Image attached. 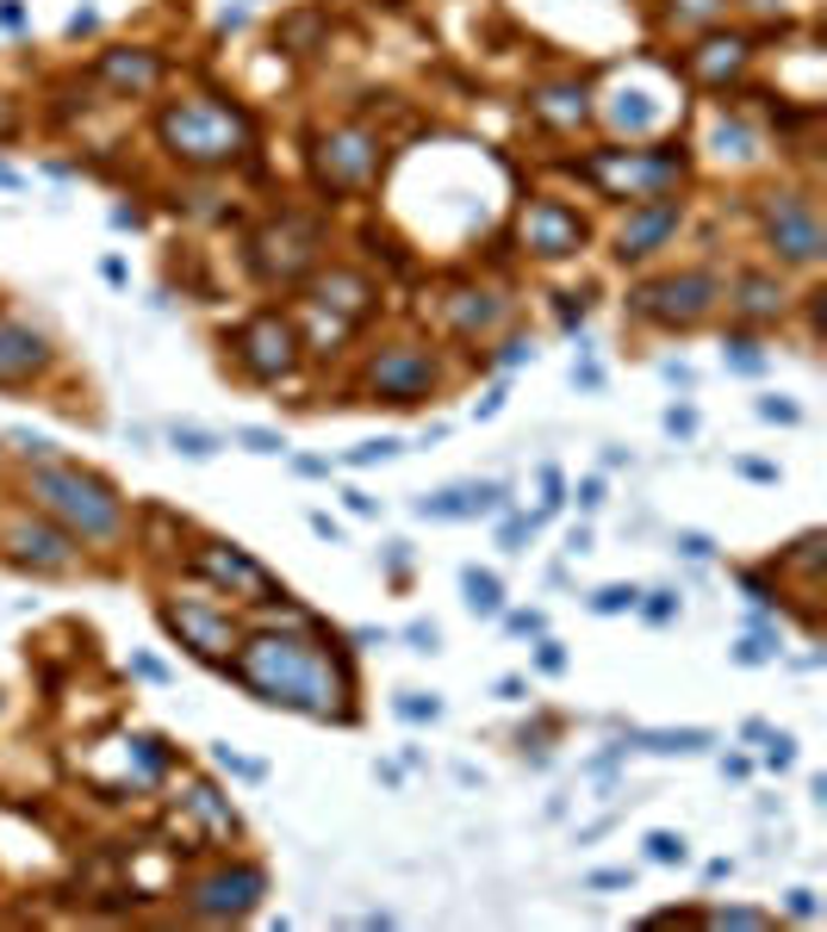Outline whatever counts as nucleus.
<instances>
[{"instance_id": "f257e3e1", "label": "nucleus", "mask_w": 827, "mask_h": 932, "mask_svg": "<svg viewBox=\"0 0 827 932\" xmlns=\"http://www.w3.org/2000/svg\"><path fill=\"white\" fill-rule=\"evenodd\" d=\"M225 671L274 709H292L311 722H355V671L343 647H330L318 634H255L231 647Z\"/></svg>"}, {"instance_id": "f03ea898", "label": "nucleus", "mask_w": 827, "mask_h": 932, "mask_svg": "<svg viewBox=\"0 0 827 932\" xmlns=\"http://www.w3.org/2000/svg\"><path fill=\"white\" fill-rule=\"evenodd\" d=\"M25 497H32V510H44L62 534H76V541L113 548L118 534H125V497L100 473H88V467L38 460V467L25 473Z\"/></svg>"}, {"instance_id": "7ed1b4c3", "label": "nucleus", "mask_w": 827, "mask_h": 932, "mask_svg": "<svg viewBox=\"0 0 827 932\" xmlns=\"http://www.w3.org/2000/svg\"><path fill=\"white\" fill-rule=\"evenodd\" d=\"M156 137H162V150L174 156V162H187V169H231L237 156L255 143V125L243 106H225V100H174V106H162V118H156Z\"/></svg>"}, {"instance_id": "20e7f679", "label": "nucleus", "mask_w": 827, "mask_h": 932, "mask_svg": "<svg viewBox=\"0 0 827 932\" xmlns=\"http://www.w3.org/2000/svg\"><path fill=\"white\" fill-rule=\"evenodd\" d=\"M715 274H703V267H685V274H666V280H647L629 292V311L635 318H647V324H666V330H691L703 324L715 311Z\"/></svg>"}, {"instance_id": "39448f33", "label": "nucleus", "mask_w": 827, "mask_h": 932, "mask_svg": "<svg viewBox=\"0 0 827 932\" xmlns=\"http://www.w3.org/2000/svg\"><path fill=\"white\" fill-rule=\"evenodd\" d=\"M678 174H685V150H597L591 156V181L622 193V199H666Z\"/></svg>"}, {"instance_id": "423d86ee", "label": "nucleus", "mask_w": 827, "mask_h": 932, "mask_svg": "<svg viewBox=\"0 0 827 932\" xmlns=\"http://www.w3.org/2000/svg\"><path fill=\"white\" fill-rule=\"evenodd\" d=\"M187 901L181 908L193 913V920H250L255 901L268 895V876L255 871V864H218V871H206L199 883H187Z\"/></svg>"}, {"instance_id": "0eeeda50", "label": "nucleus", "mask_w": 827, "mask_h": 932, "mask_svg": "<svg viewBox=\"0 0 827 932\" xmlns=\"http://www.w3.org/2000/svg\"><path fill=\"white\" fill-rule=\"evenodd\" d=\"M311 162H318L324 193H361V187H374V174H380V137H367L361 125H336V131L318 137Z\"/></svg>"}, {"instance_id": "6e6552de", "label": "nucleus", "mask_w": 827, "mask_h": 932, "mask_svg": "<svg viewBox=\"0 0 827 932\" xmlns=\"http://www.w3.org/2000/svg\"><path fill=\"white\" fill-rule=\"evenodd\" d=\"M237 348V367L250 373V380H287L292 367H299V336H292V324L280 318V311H255L250 324L231 336Z\"/></svg>"}, {"instance_id": "1a4fd4ad", "label": "nucleus", "mask_w": 827, "mask_h": 932, "mask_svg": "<svg viewBox=\"0 0 827 932\" xmlns=\"http://www.w3.org/2000/svg\"><path fill=\"white\" fill-rule=\"evenodd\" d=\"M318 243H324V237H318V225H311V218H274V225H262L255 230V274H262V280H299V274H306L311 262H318Z\"/></svg>"}, {"instance_id": "9d476101", "label": "nucleus", "mask_w": 827, "mask_h": 932, "mask_svg": "<svg viewBox=\"0 0 827 932\" xmlns=\"http://www.w3.org/2000/svg\"><path fill=\"white\" fill-rule=\"evenodd\" d=\"M162 622H169L174 641H181L193 659H206V666H225L231 647H237L231 615L213 609V603H199V597H169V603H162Z\"/></svg>"}, {"instance_id": "9b49d317", "label": "nucleus", "mask_w": 827, "mask_h": 932, "mask_svg": "<svg viewBox=\"0 0 827 932\" xmlns=\"http://www.w3.org/2000/svg\"><path fill=\"white\" fill-rule=\"evenodd\" d=\"M766 243L778 249V262L790 267H815L822 262V218H815V206H808L803 193H771V206H766Z\"/></svg>"}, {"instance_id": "f8f14e48", "label": "nucleus", "mask_w": 827, "mask_h": 932, "mask_svg": "<svg viewBox=\"0 0 827 932\" xmlns=\"http://www.w3.org/2000/svg\"><path fill=\"white\" fill-rule=\"evenodd\" d=\"M0 548H7V560L13 566H25V572H69L76 566V534H62L50 516H13L7 529H0Z\"/></svg>"}, {"instance_id": "ddd939ff", "label": "nucleus", "mask_w": 827, "mask_h": 932, "mask_svg": "<svg viewBox=\"0 0 827 932\" xmlns=\"http://www.w3.org/2000/svg\"><path fill=\"white\" fill-rule=\"evenodd\" d=\"M429 386H436V361L417 343H392L367 361V392H380L386 404H417L429 399Z\"/></svg>"}, {"instance_id": "4468645a", "label": "nucleus", "mask_w": 827, "mask_h": 932, "mask_svg": "<svg viewBox=\"0 0 827 932\" xmlns=\"http://www.w3.org/2000/svg\"><path fill=\"white\" fill-rule=\"evenodd\" d=\"M193 572H199V578H213V585H225V590H237V597H250V603H274V597H287V590H274L268 572L255 566L243 548H231V541H199Z\"/></svg>"}, {"instance_id": "2eb2a0df", "label": "nucleus", "mask_w": 827, "mask_h": 932, "mask_svg": "<svg viewBox=\"0 0 827 932\" xmlns=\"http://www.w3.org/2000/svg\"><path fill=\"white\" fill-rule=\"evenodd\" d=\"M522 243L541 262H560V255H578L585 249V218H578L566 199H529L522 206Z\"/></svg>"}, {"instance_id": "dca6fc26", "label": "nucleus", "mask_w": 827, "mask_h": 932, "mask_svg": "<svg viewBox=\"0 0 827 932\" xmlns=\"http://www.w3.org/2000/svg\"><path fill=\"white\" fill-rule=\"evenodd\" d=\"M44 367H50V343H44V330L13 324V318H0V386H25V380H38Z\"/></svg>"}, {"instance_id": "f3484780", "label": "nucleus", "mask_w": 827, "mask_h": 932, "mask_svg": "<svg viewBox=\"0 0 827 932\" xmlns=\"http://www.w3.org/2000/svg\"><path fill=\"white\" fill-rule=\"evenodd\" d=\"M678 218H685V206L678 199H641L635 211H629V225H622V262H641V255H654L666 237L678 230Z\"/></svg>"}, {"instance_id": "a211bd4d", "label": "nucleus", "mask_w": 827, "mask_h": 932, "mask_svg": "<svg viewBox=\"0 0 827 932\" xmlns=\"http://www.w3.org/2000/svg\"><path fill=\"white\" fill-rule=\"evenodd\" d=\"M498 504H504V485H448L436 497H417V516L448 522V516H492Z\"/></svg>"}, {"instance_id": "6ab92c4d", "label": "nucleus", "mask_w": 827, "mask_h": 932, "mask_svg": "<svg viewBox=\"0 0 827 932\" xmlns=\"http://www.w3.org/2000/svg\"><path fill=\"white\" fill-rule=\"evenodd\" d=\"M100 81L118 88V94H150L162 81V62H156V50H106L100 57Z\"/></svg>"}, {"instance_id": "aec40b11", "label": "nucleus", "mask_w": 827, "mask_h": 932, "mask_svg": "<svg viewBox=\"0 0 827 932\" xmlns=\"http://www.w3.org/2000/svg\"><path fill=\"white\" fill-rule=\"evenodd\" d=\"M784 280H771V274H740L734 280V311L747 318V324H771V318H784Z\"/></svg>"}, {"instance_id": "412c9836", "label": "nucleus", "mask_w": 827, "mask_h": 932, "mask_svg": "<svg viewBox=\"0 0 827 932\" xmlns=\"http://www.w3.org/2000/svg\"><path fill=\"white\" fill-rule=\"evenodd\" d=\"M541 118H554V125H585V88L578 81H554V88H536V100H529Z\"/></svg>"}, {"instance_id": "4be33fe9", "label": "nucleus", "mask_w": 827, "mask_h": 932, "mask_svg": "<svg viewBox=\"0 0 827 932\" xmlns=\"http://www.w3.org/2000/svg\"><path fill=\"white\" fill-rule=\"evenodd\" d=\"M181 802H187V815L206 820V833H218V839H231V833H237V808L218 796L213 783H187V796H181Z\"/></svg>"}, {"instance_id": "5701e85b", "label": "nucleus", "mask_w": 827, "mask_h": 932, "mask_svg": "<svg viewBox=\"0 0 827 932\" xmlns=\"http://www.w3.org/2000/svg\"><path fill=\"white\" fill-rule=\"evenodd\" d=\"M747 50H753L747 38H710V44H703V50L691 57V69H697L703 81H728L734 69L747 62Z\"/></svg>"}, {"instance_id": "b1692460", "label": "nucleus", "mask_w": 827, "mask_h": 932, "mask_svg": "<svg viewBox=\"0 0 827 932\" xmlns=\"http://www.w3.org/2000/svg\"><path fill=\"white\" fill-rule=\"evenodd\" d=\"M318 292H324L318 304H336V311H348V318H361L367 299H374V286H367L361 274H343V267H336V274H330V280L318 286Z\"/></svg>"}, {"instance_id": "393cba45", "label": "nucleus", "mask_w": 827, "mask_h": 932, "mask_svg": "<svg viewBox=\"0 0 827 932\" xmlns=\"http://www.w3.org/2000/svg\"><path fill=\"white\" fill-rule=\"evenodd\" d=\"M635 746H647V752H710V734H703V727H659V734H635Z\"/></svg>"}, {"instance_id": "a878e982", "label": "nucleus", "mask_w": 827, "mask_h": 932, "mask_svg": "<svg viewBox=\"0 0 827 932\" xmlns=\"http://www.w3.org/2000/svg\"><path fill=\"white\" fill-rule=\"evenodd\" d=\"M504 318V304L492 299V292H461V304H455V324L473 336V330H492Z\"/></svg>"}, {"instance_id": "bb28decb", "label": "nucleus", "mask_w": 827, "mask_h": 932, "mask_svg": "<svg viewBox=\"0 0 827 932\" xmlns=\"http://www.w3.org/2000/svg\"><path fill=\"white\" fill-rule=\"evenodd\" d=\"M461 590H467V609H480V615H498V603H504V585L492 578V572L467 566V572H461Z\"/></svg>"}, {"instance_id": "cd10ccee", "label": "nucleus", "mask_w": 827, "mask_h": 932, "mask_svg": "<svg viewBox=\"0 0 827 932\" xmlns=\"http://www.w3.org/2000/svg\"><path fill=\"white\" fill-rule=\"evenodd\" d=\"M169 441H174V455H187V460H213L218 455V436L213 429H193V423H174Z\"/></svg>"}, {"instance_id": "c85d7f7f", "label": "nucleus", "mask_w": 827, "mask_h": 932, "mask_svg": "<svg viewBox=\"0 0 827 932\" xmlns=\"http://www.w3.org/2000/svg\"><path fill=\"white\" fill-rule=\"evenodd\" d=\"M728 13V0H673V20L678 25H710Z\"/></svg>"}, {"instance_id": "c756f323", "label": "nucleus", "mask_w": 827, "mask_h": 932, "mask_svg": "<svg viewBox=\"0 0 827 932\" xmlns=\"http://www.w3.org/2000/svg\"><path fill=\"white\" fill-rule=\"evenodd\" d=\"M635 603H641V590H635V585H604V590L591 597L597 615H622V609H635Z\"/></svg>"}, {"instance_id": "7c9ffc66", "label": "nucleus", "mask_w": 827, "mask_h": 932, "mask_svg": "<svg viewBox=\"0 0 827 932\" xmlns=\"http://www.w3.org/2000/svg\"><path fill=\"white\" fill-rule=\"evenodd\" d=\"M647 858H654V864H685V839L678 833H647Z\"/></svg>"}, {"instance_id": "2f4dec72", "label": "nucleus", "mask_w": 827, "mask_h": 932, "mask_svg": "<svg viewBox=\"0 0 827 932\" xmlns=\"http://www.w3.org/2000/svg\"><path fill=\"white\" fill-rule=\"evenodd\" d=\"M318 25H324V13H299V20L280 25V38H287V44H311V38H318Z\"/></svg>"}, {"instance_id": "473e14b6", "label": "nucleus", "mask_w": 827, "mask_h": 932, "mask_svg": "<svg viewBox=\"0 0 827 932\" xmlns=\"http://www.w3.org/2000/svg\"><path fill=\"white\" fill-rule=\"evenodd\" d=\"M237 441H243L250 455H280V448H287V441L274 436V429H237Z\"/></svg>"}, {"instance_id": "72a5a7b5", "label": "nucleus", "mask_w": 827, "mask_h": 932, "mask_svg": "<svg viewBox=\"0 0 827 932\" xmlns=\"http://www.w3.org/2000/svg\"><path fill=\"white\" fill-rule=\"evenodd\" d=\"M218 764H225L231 778H250V783H262V778H268V771H262V764H255V759H237L231 746H218Z\"/></svg>"}, {"instance_id": "f704fd0d", "label": "nucleus", "mask_w": 827, "mask_h": 932, "mask_svg": "<svg viewBox=\"0 0 827 932\" xmlns=\"http://www.w3.org/2000/svg\"><path fill=\"white\" fill-rule=\"evenodd\" d=\"M399 715H411V722H436V715H443V703H436V697H417V690H411V697L399 703Z\"/></svg>"}, {"instance_id": "c9c22d12", "label": "nucleus", "mask_w": 827, "mask_h": 932, "mask_svg": "<svg viewBox=\"0 0 827 932\" xmlns=\"http://www.w3.org/2000/svg\"><path fill=\"white\" fill-rule=\"evenodd\" d=\"M399 455V441H361L355 455H348V467H374V460H392Z\"/></svg>"}, {"instance_id": "e433bc0d", "label": "nucleus", "mask_w": 827, "mask_h": 932, "mask_svg": "<svg viewBox=\"0 0 827 932\" xmlns=\"http://www.w3.org/2000/svg\"><path fill=\"white\" fill-rule=\"evenodd\" d=\"M710 927H766V913H753V908H722V913H710Z\"/></svg>"}, {"instance_id": "4c0bfd02", "label": "nucleus", "mask_w": 827, "mask_h": 932, "mask_svg": "<svg viewBox=\"0 0 827 932\" xmlns=\"http://www.w3.org/2000/svg\"><path fill=\"white\" fill-rule=\"evenodd\" d=\"M673 548H678V553H691V560H710V553H715V541H710V534H697V529H685V534L673 541Z\"/></svg>"}, {"instance_id": "58836bf2", "label": "nucleus", "mask_w": 827, "mask_h": 932, "mask_svg": "<svg viewBox=\"0 0 827 932\" xmlns=\"http://www.w3.org/2000/svg\"><path fill=\"white\" fill-rule=\"evenodd\" d=\"M529 534H536V516H529V522H522V516H510V522H504V548L522 553V541H529Z\"/></svg>"}, {"instance_id": "ea45409f", "label": "nucleus", "mask_w": 827, "mask_h": 932, "mask_svg": "<svg viewBox=\"0 0 827 932\" xmlns=\"http://www.w3.org/2000/svg\"><path fill=\"white\" fill-rule=\"evenodd\" d=\"M678 615V597L673 590H654V603H647V622H673Z\"/></svg>"}, {"instance_id": "a19ab883", "label": "nucleus", "mask_w": 827, "mask_h": 932, "mask_svg": "<svg viewBox=\"0 0 827 932\" xmlns=\"http://www.w3.org/2000/svg\"><path fill=\"white\" fill-rule=\"evenodd\" d=\"M404 641H411L417 653H436V622H411V629H404Z\"/></svg>"}, {"instance_id": "79ce46f5", "label": "nucleus", "mask_w": 827, "mask_h": 932, "mask_svg": "<svg viewBox=\"0 0 827 932\" xmlns=\"http://www.w3.org/2000/svg\"><path fill=\"white\" fill-rule=\"evenodd\" d=\"M771 641H740V647H734V659H740V666H759V659H771Z\"/></svg>"}, {"instance_id": "37998d69", "label": "nucleus", "mask_w": 827, "mask_h": 932, "mask_svg": "<svg viewBox=\"0 0 827 932\" xmlns=\"http://www.w3.org/2000/svg\"><path fill=\"white\" fill-rule=\"evenodd\" d=\"M759 417H771V423H796L803 411H796V404H778V399H766V404H759Z\"/></svg>"}, {"instance_id": "c03bdc74", "label": "nucleus", "mask_w": 827, "mask_h": 932, "mask_svg": "<svg viewBox=\"0 0 827 932\" xmlns=\"http://www.w3.org/2000/svg\"><path fill=\"white\" fill-rule=\"evenodd\" d=\"M597 504H604V479H585L578 485V510H597Z\"/></svg>"}, {"instance_id": "a18cd8bd", "label": "nucleus", "mask_w": 827, "mask_h": 932, "mask_svg": "<svg viewBox=\"0 0 827 932\" xmlns=\"http://www.w3.org/2000/svg\"><path fill=\"white\" fill-rule=\"evenodd\" d=\"M666 429H673V436H691L697 417H691V411H666Z\"/></svg>"}, {"instance_id": "49530a36", "label": "nucleus", "mask_w": 827, "mask_h": 932, "mask_svg": "<svg viewBox=\"0 0 827 932\" xmlns=\"http://www.w3.org/2000/svg\"><path fill=\"white\" fill-rule=\"evenodd\" d=\"M536 659H541V671H560V666H566V653H560L554 641H541V653H536Z\"/></svg>"}, {"instance_id": "de8ad7c7", "label": "nucleus", "mask_w": 827, "mask_h": 932, "mask_svg": "<svg viewBox=\"0 0 827 932\" xmlns=\"http://www.w3.org/2000/svg\"><path fill=\"white\" fill-rule=\"evenodd\" d=\"M790 913H796V920H808V913H815V895H808V889H790Z\"/></svg>"}, {"instance_id": "09e8293b", "label": "nucleus", "mask_w": 827, "mask_h": 932, "mask_svg": "<svg viewBox=\"0 0 827 932\" xmlns=\"http://www.w3.org/2000/svg\"><path fill=\"white\" fill-rule=\"evenodd\" d=\"M510 629H517V634H541V629H548V622H541L536 609H529V615H510Z\"/></svg>"}, {"instance_id": "8fccbe9b", "label": "nucleus", "mask_w": 827, "mask_h": 932, "mask_svg": "<svg viewBox=\"0 0 827 932\" xmlns=\"http://www.w3.org/2000/svg\"><path fill=\"white\" fill-rule=\"evenodd\" d=\"M622 883H629V871H597L591 876V889H622Z\"/></svg>"}, {"instance_id": "3c124183", "label": "nucleus", "mask_w": 827, "mask_h": 932, "mask_svg": "<svg viewBox=\"0 0 827 932\" xmlns=\"http://www.w3.org/2000/svg\"><path fill=\"white\" fill-rule=\"evenodd\" d=\"M20 131V113H13V100H0V137Z\"/></svg>"}, {"instance_id": "603ef678", "label": "nucleus", "mask_w": 827, "mask_h": 932, "mask_svg": "<svg viewBox=\"0 0 827 932\" xmlns=\"http://www.w3.org/2000/svg\"><path fill=\"white\" fill-rule=\"evenodd\" d=\"M740 473L747 479H778V467H766V460H740Z\"/></svg>"}, {"instance_id": "864d4df0", "label": "nucleus", "mask_w": 827, "mask_h": 932, "mask_svg": "<svg viewBox=\"0 0 827 932\" xmlns=\"http://www.w3.org/2000/svg\"><path fill=\"white\" fill-rule=\"evenodd\" d=\"M498 697L504 703H522V678H498Z\"/></svg>"}, {"instance_id": "5fc2aeb1", "label": "nucleus", "mask_w": 827, "mask_h": 932, "mask_svg": "<svg viewBox=\"0 0 827 932\" xmlns=\"http://www.w3.org/2000/svg\"><path fill=\"white\" fill-rule=\"evenodd\" d=\"M0 187H20V174H13V169H0Z\"/></svg>"}]
</instances>
